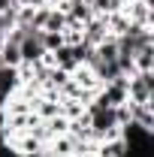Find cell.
<instances>
[{"instance_id": "obj_1", "label": "cell", "mask_w": 154, "mask_h": 157, "mask_svg": "<svg viewBox=\"0 0 154 157\" xmlns=\"http://www.w3.org/2000/svg\"><path fill=\"white\" fill-rule=\"evenodd\" d=\"M127 100L130 103H148L154 106V70L148 73H133L127 76Z\"/></svg>"}, {"instance_id": "obj_2", "label": "cell", "mask_w": 154, "mask_h": 157, "mask_svg": "<svg viewBox=\"0 0 154 157\" xmlns=\"http://www.w3.org/2000/svg\"><path fill=\"white\" fill-rule=\"evenodd\" d=\"M21 63H33L45 58V45H42V30H27V36L21 39Z\"/></svg>"}, {"instance_id": "obj_3", "label": "cell", "mask_w": 154, "mask_h": 157, "mask_svg": "<svg viewBox=\"0 0 154 157\" xmlns=\"http://www.w3.org/2000/svg\"><path fill=\"white\" fill-rule=\"evenodd\" d=\"M121 12L130 18V24L151 27V0H127V3L121 6Z\"/></svg>"}, {"instance_id": "obj_4", "label": "cell", "mask_w": 154, "mask_h": 157, "mask_svg": "<svg viewBox=\"0 0 154 157\" xmlns=\"http://www.w3.org/2000/svg\"><path fill=\"white\" fill-rule=\"evenodd\" d=\"M109 27H106V15H94L91 21H85L82 24V39L88 42V45H100L103 39H109Z\"/></svg>"}, {"instance_id": "obj_5", "label": "cell", "mask_w": 154, "mask_h": 157, "mask_svg": "<svg viewBox=\"0 0 154 157\" xmlns=\"http://www.w3.org/2000/svg\"><path fill=\"white\" fill-rule=\"evenodd\" d=\"M127 139L124 136H115V139H103V142H97V154L100 157H124L127 154Z\"/></svg>"}, {"instance_id": "obj_6", "label": "cell", "mask_w": 154, "mask_h": 157, "mask_svg": "<svg viewBox=\"0 0 154 157\" xmlns=\"http://www.w3.org/2000/svg\"><path fill=\"white\" fill-rule=\"evenodd\" d=\"M133 67H136V73H148V70H154V42H151V45H142V48L133 55Z\"/></svg>"}, {"instance_id": "obj_7", "label": "cell", "mask_w": 154, "mask_h": 157, "mask_svg": "<svg viewBox=\"0 0 154 157\" xmlns=\"http://www.w3.org/2000/svg\"><path fill=\"white\" fill-rule=\"evenodd\" d=\"M67 24H70V18L60 12L58 6H52V9H48V18H45V24H42V30H48V33H60Z\"/></svg>"}, {"instance_id": "obj_8", "label": "cell", "mask_w": 154, "mask_h": 157, "mask_svg": "<svg viewBox=\"0 0 154 157\" xmlns=\"http://www.w3.org/2000/svg\"><path fill=\"white\" fill-rule=\"evenodd\" d=\"M42 127H45L48 139H55V136H64V133L70 130V121L64 115H55V118H48V121H42Z\"/></svg>"}, {"instance_id": "obj_9", "label": "cell", "mask_w": 154, "mask_h": 157, "mask_svg": "<svg viewBox=\"0 0 154 157\" xmlns=\"http://www.w3.org/2000/svg\"><path fill=\"white\" fill-rule=\"evenodd\" d=\"M0 58H3L6 67H18V63H21V48L15 45V42H9V39H6V42H3V48H0Z\"/></svg>"}, {"instance_id": "obj_10", "label": "cell", "mask_w": 154, "mask_h": 157, "mask_svg": "<svg viewBox=\"0 0 154 157\" xmlns=\"http://www.w3.org/2000/svg\"><path fill=\"white\" fill-rule=\"evenodd\" d=\"M88 6H91L94 15H109V12H115V3H112V0H88Z\"/></svg>"}, {"instance_id": "obj_11", "label": "cell", "mask_w": 154, "mask_h": 157, "mask_svg": "<svg viewBox=\"0 0 154 157\" xmlns=\"http://www.w3.org/2000/svg\"><path fill=\"white\" fill-rule=\"evenodd\" d=\"M42 45H45V52H55L64 45V33H48V30H42Z\"/></svg>"}, {"instance_id": "obj_12", "label": "cell", "mask_w": 154, "mask_h": 157, "mask_svg": "<svg viewBox=\"0 0 154 157\" xmlns=\"http://www.w3.org/2000/svg\"><path fill=\"white\" fill-rule=\"evenodd\" d=\"M18 6H45V3H52V0H15Z\"/></svg>"}, {"instance_id": "obj_13", "label": "cell", "mask_w": 154, "mask_h": 157, "mask_svg": "<svg viewBox=\"0 0 154 157\" xmlns=\"http://www.w3.org/2000/svg\"><path fill=\"white\" fill-rule=\"evenodd\" d=\"M9 9H18L15 0H0V12H9Z\"/></svg>"}]
</instances>
